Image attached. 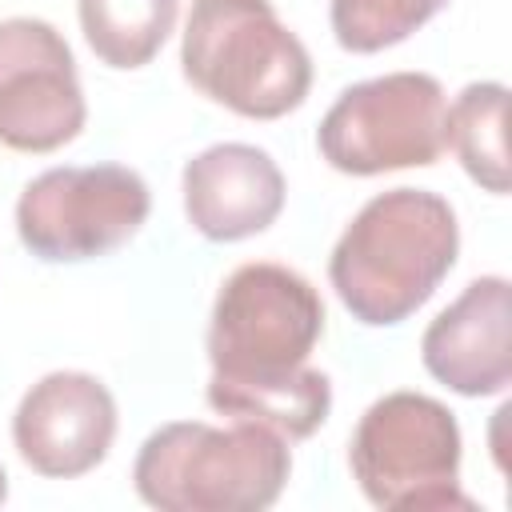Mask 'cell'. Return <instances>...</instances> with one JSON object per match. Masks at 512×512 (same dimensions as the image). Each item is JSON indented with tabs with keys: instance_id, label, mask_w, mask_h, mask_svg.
<instances>
[{
	"instance_id": "obj_1",
	"label": "cell",
	"mask_w": 512,
	"mask_h": 512,
	"mask_svg": "<svg viewBox=\"0 0 512 512\" xmlns=\"http://www.w3.org/2000/svg\"><path fill=\"white\" fill-rule=\"evenodd\" d=\"M456 252L460 224L444 196L428 188H388L340 232L328 256V280L352 320L392 328L432 300Z\"/></svg>"
},
{
	"instance_id": "obj_2",
	"label": "cell",
	"mask_w": 512,
	"mask_h": 512,
	"mask_svg": "<svg viewBox=\"0 0 512 512\" xmlns=\"http://www.w3.org/2000/svg\"><path fill=\"white\" fill-rule=\"evenodd\" d=\"M288 472V440L264 424L172 420L140 444L132 484L160 512H260L280 500Z\"/></svg>"
},
{
	"instance_id": "obj_3",
	"label": "cell",
	"mask_w": 512,
	"mask_h": 512,
	"mask_svg": "<svg viewBox=\"0 0 512 512\" xmlns=\"http://www.w3.org/2000/svg\"><path fill=\"white\" fill-rule=\"evenodd\" d=\"M180 68L196 92L248 120H280L312 88L308 48L272 0H192Z\"/></svg>"
},
{
	"instance_id": "obj_4",
	"label": "cell",
	"mask_w": 512,
	"mask_h": 512,
	"mask_svg": "<svg viewBox=\"0 0 512 512\" xmlns=\"http://www.w3.org/2000/svg\"><path fill=\"white\" fill-rule=\"evenodd\" d=\"M352 476L372 508H472L460 492V424L424 392H388L360 416L348 444Z\"/></svg>"
},
{
	"instance_id": "obj_5",
	"label": "cell",
	"mask_w": 512,
	"mask_h": 512,
	"mask_svg": "<svg viewBox=\"0 0 512 512\" xmlns=\"http://www.w3.org/2000/svg\"><path fill=\"white\" fill-rule=\"evenodd\" d=\"M324 336V300L292 268L272 260L240 264L216 292L208 320L212 376L264 380L308 364Z\"/></svg>"
},
{
	"instance_id": "obj_6",
	"label": "cell",
	"mask_w": 512,
	"mask_h": 512,
	"mask_svg": "<svg viewBox=\"0 0 512 512\" xmlns=\"http://www.w3.org/2000/svg\"><path fill=\"white\" fill-rule=\"evenodd\" d=\"M444 88L428 72H384L336 96L316 128L320 156L344 176L428 168L448 148Z\"/></svg>"
},
{
	"instance_id": "obj_7",
	"label": "cell",
	"mask_w": 512,
	"mask_h": 512,
	"mask_svg": "<svg viewBox=\"0 0 512 512\" xmlns=\"http://www.w3.org/2000/svg\"><path fill=\"white\" fill-rule=\"evenodd\" d=\"M152 196L140 172L124 164L48 168L16 200L20 244L48 264L96 260L128 244L148 220Z\"/></svg>"
},
{
	"instance_id": "obj_8",
	"label": "cell",
	"mask_w": 512,
	"mask_h": 512,
	"mask_svg": "<svg viewBox=\"0 0 512 512\" xmlns=\"http://www.w3.org/2000/svg\"><path fill=\"white\" fill-rule=\"evenodd\" d=\"M88 120L68 40L36 16L0 20V144L56 152Z\"/></svg>"
},
{
	"instance_id": "obj_9",
	"label": "cell",
	"mask_w": 512,
	"mask_h": 512,
	"mask_svg": "<svg viewBox=\"0 0 512 512\" xmlns=\"http://www.w3.org/2000/svg\"><path fill=\"white\" fill-rule=\"evenodd\" d=\"M116 440V400L88 372H48L40 376L16 416L12 444L20 460L52 480H72L92 472Z\"/></svg>"
},
{
	"instance_id": "obj_10",
	"label": "cell",
	"mask_w": 512,
	"mask_h": 512,
	"mask_svg": "<svg viewBox=\"0 0 512 512\" xmlns=\"http://www.w3.org/2000/svg\"><path fill=\"white\" fill-rule=\"evenodd\" d=\"M432 380L460 396H496L512 384V288L504 276L472 280L420 336Z\"/></svg>"
},
{
	"instance_id": "obj_11",
	"label": "cell",
	"mask_w": 512,
	"mask_h": 512,
	"mask_svg": "<svg viewBox=\"0 0 512 512\" xmlns=\"http://www.w3.org/2000/svg\"><path fill=\"white\" fill-rule=\"evenodd\" d=\"M284 208V176L256 144H212L184 164L188 224L216 244L264 232Z\"/></svg>"
},
{
	"instance_id": "obj_12",
	"label": "cell",
	"mask_w": 512,
	"mask_h": 512,
	"mask_svg": "<svg viewBox=\"0 0 512 512\" xmlns=\"http://www.w3.org/2000/svg\"><path fill=\"white\" fill-rule=\"evenodd\" d=\"M208 404L232 420H252L284 440H308L332 412V380L320 368H296L264 380H208Z\"/></svg>"
},
{
	"instance_id": "obj_13",
	"label": "cell",
	"mask_w": 512,
	"mask_h": 512,
	"mask_svg": "<svg viewBox=\"0 0 512 512\" xmlns=\"http://www.w3.org/2000/svg\"><path fill=\"white\" fill-rule=\"evenodd\" d=\"M444 136L484 192H508V88L500 80L468 84L448 108Z\"/></svg>"
},
{
	"instance_id": "obj_14",
	"label": "cell",
	"mask_w": 512,
	"mask_h": 512,
	"mask_svg": "<svg viewBox=\"0 0 512 512\" xmlns=\"http://www.w3.org/2000/svg\"><path fill=\"white\" fill-rule=\"evenodd\" d=\"M76 12L100 64L144 68L176 28L180 0H80Z\"/></svg>"
},
{
	"instance_id": "obj_15",
	"label": "cell",
	"mask_w": 512,
	"mask_h": 512,
	"mask_svg": "<svg viewBox=\"0 0 512 512\" xmlns=\"http://www.w3.org/2000/svg\"><path fill=\"white\" fill-rule=\"evenodd\" d=\"M444 8L448 0H332L328 20L340 48L368 56L408 40Z\"/></svg>"
},
{
	"instance_id": "obj_16",
	"label": "cell",
	"mask_w": 512,
	"mask_h": 512,
	"mask_svg": "<svg viewBox=\"0 0 512 512\" xmlns=\"http://www.w3.org/2000/svg\"><path fill=\"white\" fill-rule=\"evenodd\" d=\"M4 496H8V476H4V468H0V504H4Z\"/></svg>"
}]
</instances>
